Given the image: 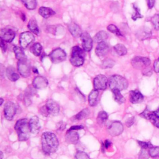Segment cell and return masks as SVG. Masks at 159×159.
<instances>
[{
	"label": "cell",
	"instance_id": "obj_29",
	"mask_svg": "<svg viewBox=\"0 0 159 159\" xmlns=\"http://www.w3.org/2000/svg\"><path fill=\"white\" fill-rule=\"evenodd\" d=\"M42 50V47L39 43H35L30 48V52L35 56H40Z\"/></svg>",
	"mask_w": 159,
	"mask_h": 159
},
{
	"label": "cell",
	"instance_id": "obj_42",
	"mask_svg": "<svg viewBox=\"0 0 159 159\" xmlns=\"http://www.w3.org/2000/svg\"><path fill=\"white\" fill-rule=\"evenodd\" d=\"M150 156L148 150L147 151V149L142 148L139 153V159H148Z\"/></svg>",
	"mask_w": 159,
	"mask_h": 159
},
{
	"label": "cell",
	"instance_id": "obj_15",
	"mask_svg": "<svg viewBox=\"0 0 159 159\" xmlns=\"http://www.w3.org/2000/svg\"><path fill=\"white\" fill-rule=\"evenodd\" d=\"M15 32L9 28L2 29L0 31L1 39L3 40L6 42H11L15 38Z\"/></svg>",
	"mask_w": 159,
	"mask_h": 159
},
{
	"label": "cell",
	"instance_id": "obj_6",
	"mask_svg": "<svg viewBox=\"0 0 159 159\" xmlns=\"http://www.w3.org/2000/svg\"><path fill=\"white\" fill-rule=\"evenodd\" d=\"M132 66L137 69H145L150 65V60L143 57H135L131 61Z\"/></svg>",
	"mask_w": 159,
	"mask_h": 159
},
{
	"label": "cell",
	"instance_id": "obj_46",
	"mask_svg": "<svg viewBox=\"0 0 159 159\" xmlns=\"http://www.w3.org/2000/svg\"><path fill=\"white\" fill-rule=\"evenodd\" d=\"M153 69L156 73H159V58H157L153 63Z\"/></svg>",
	"mask_w": 159,
	"mask_h": 159
},
{
	"label": "cell",
	"instance_id": "obj_55",
	"mask_svg": "<svg viewBox=\"0 0 159 159\" xmlns=\"http://www.w3.org/2000/svg\"><path fill=\"white\" fill-rule=\"evenodd\" d=\"M0 155H1V158H0V159H2V158H3V153H2V152L1 151L0 152Z\"/></svg>",
	"mask_w": 159,
	"mask_h": 159
},
{
	"label": "cell",
	"instance_id": "obj_53",
	"mask_svg": "<svg viewBox=\"0 0 159 159\" xmlns=\"http://www.w3.org/2000/svg\"><path fill=\"white\" fill-rule=\"evenodd\" d=\"M153 113L157 116H158V117H159V107L156 110V111H153Z\"/></svg>",
	"mask_w": 159,
	"mask_h": 159
},
{
	"label": "cell",
	"instance_id": "obj_39",
	"mask_svg": "<svg viewBox=\"0 0 159 159\" xmlns=\"http://www.w3.org/2000/svg\"><path fill=\"white\" fill-rule=\"evenodd\" d=\"M151 22L155 30H159V14H156L151 18Z\"/></svg>",
	"mask_w": 159,
	"mask_h": 159
},
{
	"label": "cell",
	"instance_id": "obj_51",
	"mask_svg": "<svg viewBox=\"0 0 159 159\" xmlns=\"http://www.w3.org/2000/svg\"><path fill=\"white\" fill-rule=\"evenodd\" d=\"M84 128V127L81 125H73V126H71L70 129V130H81V129H83Z\"/></svg>",
	"mask_w": 159,
	"mask_h": 159
},
{
	"label": "cell",
	"instance_id": "obj_14",
	"mask_svg": "<svg viewBox=\"0 0 159 159\" xmlns=\"http://www.w3.org/2000/svg\"><path fill=\"white\" fill-rule=\"evenodd\" d=\"M152 35V32L151 29L145 26L139 28L135 34L137 39L139 40H145L147 39H149Z\"/></svg>",
	"mask_w": 159,
	"mask_h": 159
},
{
	"label": "cell",
	"instance_id": "obj_12",
	"mask_svg": "<svg viewBox=\"0 0 159 159\" xmlns=\"http://www.w3.org/2000/svg\"><path fill=\"white\" fill-rule=\"evenodd\" d=\"M81 40L83 48L86 52H89L93 47V39L88 32H83L81 34Z\"/></svg>",
	"mask_w": 159,
	"mask_h": 159
},
{
	"label": "cell",
	"instance_id": "obj_48",
	"mask_svg": "<svg viewBox=\"0 0 159 159\" xmlns=\"http://www.w3.org/2000/svg\"><path fill=\"white\" fill-rule=\"evenodd\" d=\"M66 127V124L63 122V121H60L57 124V129L59 130H63L65 129Z\"/></svg>",
	"mask_w": 159,
	"mask_h": 159
},
{
	"label": "cell",
	"instance_id": "obj_30",
	"mask_svg": "<svg viewBox=\"0 0 159 159\" xmlns=\"http://www.w3.org/2000/svg\"><path fill=\"white\" fill-rule=\"evenodd\" d=\"M114 51L116 52V53L119 56L125 55H126V53L127 52L126 47L124 45L120 44V43L116 44L114 47Z\"/></svg>",
	"mask_w": 159,
	"mask_h": 159
},
{
	"label": "cell",
	"instance_id": "obj_2",
	"mask_svg": "<svg viewBox=\"0 0 159 159\" xmlns=\"http://www.w3.org/2000/svg\"><path fill=\"white\" fill-rule=\"evenodd\" d=\"M14 129L17 132L18 139L20 141H25L30 137L31 133L29 121L27 119H20L18 120L14 126Z\"/></svg>",
	"mask_w": 159,
	"mask_h": 159
},
{
	"label": "cell",
	"instance_id": "obj_41",
	"mask_svg": "<svg viewBox=\"0 0 159 159\" xmlns=\"http://www.w3.org/2000/svg\"><path fill=\"white\" fill-rule=\"evenodd\" d=\"M76 159H90L88 155L83 151H77L75 154Z\"/></svg>",
	"mask_w": 159,
	"mask_h": 159
},
{
	"label": "cell",
	"instance_id": "obj_43",
	"mask_svg": "<svg viewBox=\"0 0 159 159\" xmlns=\"http://www.w3.org/2000/svg\"><path fill=\"white\" fill-rule=\"evenodd\" d=\"M139 145L143 149H148L150 148L153 147L152 143L150 142H142V141H137Z\"/></svg>",
	"mask_w": 159,
	"mask_h": 159
},
{
	"label": "cell",
	"instance_id": "obj_13",
	"mask_svg": "<svg viewBox=\"0 0 159 159\" xmlns=\"http://www.w3.org/2000/svg\"><path fill=\"white\" fill-rule=\"evenodd\" d=\"M140 116L146 119L150 120L155 127L159 128V117L157 116L153 112H152L146 108L140 114Z\"/></svg>",
	"mask_w": 159,
	"mask_h": 159
},
{
	"label": "cell",
	"instance_id": "obj_21",
	"mask_svg": "<svg viewBox=\"0 0 159 159\" xmlns=\"http://www.w3.org/2000/svg\"><path fill=\"white\" fill-rule=\"evenodd\" d=\"M66 142L70 144H76L79 139V135L74 130H68L65 135Z\"/></svg>",
	"mask_w": 159,
	"mask_h": 159
},
{
	"label": "cell",
	"instance_id": "obj_22",
	"mask_svg": "<svg viewBox=\"0 0 159 159\" xmlns=\"http://www.w3.org/2000/svg\"><path fill=\"white\" fill-rule=\"evenodd\" d=\"M68 30L71 33V34L75 37H80L81 35V29L80 26L76 23L72 22L68 24Z\"/></svg>",
	"mask_w": 159,
	"mask_h": 159
},
{
	"label": "cell",
	"instance_id": "obj_16",
	"mask_svg": "<svg viewBox=\"0 0 159 159\" xmlns=\"http://www.w3.org/2000/svg\"><path fill=\"white\" fill-rule=\"evenodd\" d=\"M109 52V47L107 43H106L105 42H101L98 43L95 49V53L98 57H104L106 55H107Z\"/></svg>",
	"mask_w": 159,
	"mask_h": 159
},
{
	"label": "cell",
	"instance_id": "obj_18",
	"mask_svg": "<svg viewBox=\"0 0 159 159\" xmlns=\"http://www.w3.org/2000/svg\"><path fill=\"white\" fill-rule=\"evenodd\" d=\"M48 80L46 78L42 76H37L34 78L32 81V86L36 89H43L48 85Z\"/></svg>",
	"mask_w": 159,
	"mask_h": 159
},
{
	"label": "cell",
	"instance_id": "obj_5",
	"mask_svg": "<svg viewBox=\"0 0 159 159\" xmlns=\"http://www.w3.org/2000/svg\"><path fill=\"white\" fill-rule=\"evenodd\" d=\"M123 125L119 121H111L107 125V131L112 137L117 136L123 132Z\"/></svg>",
	"mask_w": 159,
	"mask_h": 159
},
{
	"label": "cell",
	"instance_id": "obj_38",
	"mask_svg": "<svg viewBox=\"0 0 159 159\" xmlns=\"http://www.w3.org/2000/svg\"><path fill=\"white\" fill-rule=\"evenodd\" d=\"M107 30L111 32V33L112 34H116V35L117 36H122V34L121 32H120L119 29L114 24H109L107 27Z\"/></svg>",
	"mask_w": 159,
	"mask_h": 159
},
{
	"label": "cell",
	"instance_id": "obj_19",
	"mask_svg": "<svg viewBox=\"0 0 159 159\" xmlns=\"http://www.w3.org/2000/svg\"><path fill=\"white\" fill-rule=\"evenodd\" d=\"M29 125L31 133L37 134L40 130V124L39 117L37 116H32L29 120Z\"/></svg>",
	"mask_w": 159,
	"mask_h": 159
},
{
	"label": "cell",
	"instance_id": "obj_8",
	"mask_svg": "<svg viewBox=\"0 0 159 159\" xmlns=\"http://www.w3.org/2000/svg\"><path fill=\"white\" fill-rule=\"evenodd\" d=\"M17 70L19 74L24 78H27L30 75V63L27 60L18 61Z\"/></svg>",
	"mask_w": 159,
	"mask_h": 159
},
{
	"label": "cell",
	"instance_id": "obj_47",
	"mask_svg": "<svg viewBox=\"0 0 159 159\" xmlns=\"http://www.w3.org/2000/svg\"><path fill=\"white\" fill-rule=\"evenodd\" d=\"M31 98L25 95H24V103L26 106H28L29 105L31 104Z\"/></svg>",
	"mask_w": 159,
	"mask_h": 159
},
{
	"label": "cell",
	"instance_id": "obj_27",
	"mask_svg": "<svg viewBox=\"0 0 159 159\" xmlns=\"http://www.w3.org/2000/svg\"><path fill=\"white\" fill-rule=\"evenodd\" d=\"M27 27L32 33L35 34V35H38L39 34V29L35 19H31L28 22Z\"/></svg>",
	"mask_w": 159,
	"mask_h": 159
},
{
	"label": "cell",
	"instance_id": "obj_40",
	"mask_svg": "<svg viewBox=\"0 0 159 159\" xmlns=\"http://www.w3.org/2000/svg\"><path fill=\"white\" fill-rule=\"evenodd\" d=\"M35 93H36V88H34L33 86H29L25 91V94L24 95L31 98L34 94H35Z\"/></svg>",
	"mask_w": 159,
	"mask_h": 159
},
{
	"label": "cell",
	"instance_id": "obj_34",
	"mask_svg": "<svg viewBox=\"0 0 159 159\" xmlns=\"http://www.w3.org/2000/svg\"><path fill=\"white\" fill-rule=\"evenodd\" d=\"M27 9L29 10L35 9L37 7L36 0H21Z\"/></svg>",
	"mask_w": 159,
	"mask_h": 159
},
{
	"label": "cell",
	"instance_id": "obj_33",
	"mask_svg": "<svg viewBox=\"0 0 159 159\" xmlns=\"http://www.w3.org/2000/svg\"><path fill=\"white\" fill-rule=\"evenodd\" d=\"M112 93L114 94V100L119 104H122L125 102V98L121 94L120 91L119 90H112Z\"/></svg>",
	"mask_w": 159,
	"mask_h": 159
},
{
	"label": "cell",
	"instance_id": "obj_28",
	"mask_svg": "<svg viewBox=\"0 0 159 159\" xmlns=\"http://www.w3.org/2000/svg\"><path fill=\"white\" fill-rule=\"evenodd\" d=\"M108 38V34L106 31L101 30L98 32L94 37V40L95 42L99 43L101 42H104Z\"/></svg>",
	"mask_w": 159,
	"mask_h": 159
},
{
	"label": "cell",
	"instance_id": "obj_20",
	"mask_svg": "<svg viewBox=\"0 0 159 159\" xmlns=\"http://www.w3.org/2000/svg\"><path fill=\"white\" fill-rule=\"evenodd\" d=\"M129 100L133 104L140 103L143 100V94L138 90H132L129 92Z\"/></svg>",
	"mask_w": 159,
	"mask_h": 159
},
{
	"label": "cell",
	"instance_id": "obj_23",
	"mask_svg": "<svg viewBox=\"0 0 159 159\" xmlns=\"http://www.w3.org/2000/svg\"><path fill=\"white\" fill-rule=\"evenodd\" d=\"M6 76L12 81H16L19 79V74L16 71L15 68L12 66H9L6 69Z\"/></svg>",
	"mask_w": 159,
	"mask_h": 159
},
{
	"label": "cell",
	"instance_id": "obj_10",
	"mask_svg": "<svg viewBox=\"0 0 159 159\" xmlns=\"http://www.w3.org/2000/svg\"><path fill=\"white\" fill-rule=\"evenodd\" d=\"M108 83V80L104 75H97L93 80V86L95 89L104 90L106 89Z\"/></svg>",
	"mask_w": 159,
	"mask_h": 159
},
{
	"label": "cell",
	"instance_id": "obj_49",
	"mask_svg": "<svg viewBox=\"0 0 159 159\" xmlns=\"http://www.w3.org/2000/svg\"><path fill=\"white\" fill-rule=\"evenodd\" d=\"M1 48L2 50V52L3 53H4L6 51V48H7V46H6V44L5 43V41H4L3 40L1 39Z\"/></svg>",
	"mask_w": 159,
	"mask_h": 159
},
{
	"label": "cell",
	"instance_id": "obj_45",
	"mask_svg": "<svg viewBox=\"0 0 159 159\" xmlns=\"http://www.w3.org/2000/svg\"><path fill=\"white\" fill-rule=\"evenodd\" d=\"M134 121H135V118L134 117H129L127 119V120L125 121V125H127V127H130L131 125H133V124L134 123Z\"/></svg>",
	"mask_w": 159,
	"mask_h": 159
},
{
	"label": "cell",
	"instance_id": "obj_50",
	"mask_svg": "<svg viewBox=\"0 0 159 159\" xmlns=\"http://www.w3.org/2000/svg\"><path fill=\"white\" fill-rule=\"evenodd\" d=\"M147 6L148 9H152L153 7L155 2V0H147Z\"/></svg>",
	"mask_w": 159,
	"mask_h": 159
},
{
	"label": "cell",
	"instance_id": "obj_26",
	"mask_svg": "<svg viewBox=\"0 0 159 159\" xmlns=\"http://www.w3.org/2000/svg\"><path fill=\"white\" fill-rule=\"evenodd\" d=\"M13 50L15 53L16 58L18 60V61H22V60H27V57L25 55V53L21 47L19 46H15Z\"/></svg>",
	"mask_w": 159,
	"mask_h": 159
},
{
	"label": "cell",
	"instance_id": "obj_35",
	"mask_svg": "<svg viewBox=\"0 0 159 159\" xmlns=\"http://www.w3.org/2000/svg\"><path fill=\"white\" fill-rule=\"evenodd\" d=\"M133 8L134 10V12L133 13L132 16V19L133 20H136L137 19H140V18H142L143 16L141 14L140 12V9L139 8L137 7V6H136L135 4H133Z\"/></svg>",
	"mask_w": 159,
	"mask_h": 159
},
{
	"label": "cell",
	"instance_id": "obj_25",
	"mask_svg": "<svg viewBox=\"0 0 159 159\" xmlns=\"http://www.w3.org/2000/svg\"><path fill=\"white\" fill-rule=\"evenodd\" d=\"M99 95V91L97 89H93L91 91L88 96V102L89 106H94L98 102V98Z\"/></svg>",
	"mask_w": 159,
	"mask_h": 159
},
{
	"label": "cell",
	"instance_id": "obj_4",
	"mask_svg": "<svg viewBox=\"0 0 159 159\" xmlns=\"http://www.w3.org/2000/svg\"><path fill=\"white\" fill-rule=\"evenodd\" d=\"M84 50L81 49L79 46H75L71 49V56L70 58V63L75 66H81L84 61Z\"/></svg>",
	"mask_w": 159,
	"mask_h": 159
},
{
	"label": "cell",
	"instance_id": "obj_44",
	"mask_svg": "<svg viewBox=\"0 0 159 159\" xmlns=\"http://www.w3.org/2000/svg\"><path fill=\"white\" fill-rule=\"evenodd\" d=\"M40 113L43 116H45V117H47L48 115H50L49 114V112L46 107L45 105L42 106L40 108V111H39Z\"/></svg>",
	"mask_w": 159,
	"mask_h": 159
},
{
	"label": "cell",
	"instance_id": "obj_17",
	"mask_svg": "<svg viewBox=\"0 0 159 159\" xmlns=\"http://www.w3.org/2000/svg\"><path fill=\"white\" fill-rule=\"evenodd\" d=\"M49 114L53 116H57L60 112V106L57 102L52 99H49L47 101L45 104Z\"/></svg>",
	"mask_w": 159,
	"mask_h": 159
},
{
	"label": "cell",
	"instance_id": "obj_7",
	"mask_svg": "<svg viewBox=\"0 0 159 159\" xmlns=\"http://www.w3.org/2000/svg\"><path fill=\"white\" fill-rule=\"evenodd\" d=\"M51 61L53 63H58L66 59V54L65 52L60 48L53 50L49 55Z\"/></svg>",
	"mask_w": 159,
	"mask_h": 159
},
{
	"label": "cell",
	"instance_id": "obj_54",
	"mask_svg": "<svg viewBox=\"0 0 159 159\" xmlns=\"http://www.w3.org/2000/svg\"><path fill=\"white\" fill-rule=\"evenodd\" d=\"M32 70H33V72H34V73H38V70H37V69L35 67H33Z\"/></svg>",
	"mask_w": 159,
	"mask_h": 159
},
{
	"label": "cell",
	"instance_id": "obj_24",
	"mask_svg": "<svg viewBox=\"0 0 159 159\" xmlns=\"http://www.w3.org/2000/svg\"><path fill=\"white\" fill-rule=\"evenodd\" d=\"M39 13L42 17L45 19L55 14V12L53 10L47 7H40L39 9Z\"/></svg>",
	"mask_w": 159,
	"mask_h": 159
},
{
	"label": "cell",
	"instance_id": "obj_11",
	"mask_svg": "<svg viewBox=\"0 0 159 159\" xmlns=\"http://www.w3.org/2000/svg\"><path fill=\"white\" fill-rule=\"evenodd\" d=\"M17 108L16 104L11 102L8 101L7 102L4 107V114L6 119L8 120H11L13 119L16 113Z\"/></svg>",
	"mask_w": 159,
	"mask_h": 159
},
{
	"label": "cell",
	"instance_id": "obj_37",
	"mask_svg": "<svg viewBox=\"0 0 159 159\" xmlns=\"http://www.w3.org/2000/svg\"><path fill=\"white\" fill-rule=\"evenodd\" d=\"M150 156L152 158H159V147H152L148 150Z\"/></svg>",
	"mask_w": 159,
	"mask_h": 159
},
{
	"label": "cell",
	"instance_id": "obj_3",
	"mask_svg": "<svg viewBox=\"0 0 159 159\" xmlns=\"http://www.w3.org/2000/svg\"><path fill=\"white\" fill-rule=\"evenodd\" d=\"M109 86L112 91H122L128 87V81L124 77L120 75H114L109 78Z\"/></svg>",
	"mask_w": 159,
	"mask_h": 159
},
{
	"label": "cell",
	"instance_id": "obj_56",
	"mask_svg": "<svg viewBox=\"0 0 159 159\" xmlns=\"http://www.w3.org/2000/svg\"><path fill=\"white\" fill-rule=\"evenodd\" d=\"M0 100H1L0 105H2V103H3V99H2V98H1V99H0Z\"/></svg>",
	"mask_w": 159,
	"mask_h": 159
},
{
	"label": "cell",
	"instance_id": "obj_31",
	"mask_svg": "<svg viewBox=\"0 0 159 159\" xmlns=\"http://www.w3.org/2000/svg\"><path fill=\"white\" fill-rule=\"evenodd\" d=\"M107 118H108V115L106 112H105L104 111H100L98 115L97 122H98V124L102 125L106 122V120H107Z\"/></svg>",
	"mask_w": 159,
	"mask_h": 159
},
{
	"label": "cell",
	"instance_id": "obj_36",
	"mask_svg": "<svg viewBox=\"0 0 159 159\" xmlns=\"http://www.w3.org/2000/svg\"><path fill=\"white\" fill-rule=\"evenodd\" d=\"M115 65V61L111 58H107L103 60L102 66L103 68H111Z\"/></svg>",
	"mask_w": 159,
	"mask_h": 159
},
{
	"label": "cell",
	"instance_id": "obj_1",
	"mask_svg": "<svg viewBox=\"0 0 159 159\" xmlns=\"http://www.w3.org/2000/svg\"><path fill=\"white\" fill-rule=\"evenodd\" d=\"M41 143L42 150L47 155L55 153L57 150L59 144L56 135L50 132H45L42 134Z\"/></svg>",
	"mask_w": 159,
	"mask_h": 159
},
{
	"label": "cell",
	"instance_id": "obj_9",
	"mask_svg": "<svg viewBox=\"0 0 159 159\" xmlns=\"http://www.w3.org/2000/svg\"><path fill=\"white\" fill-rule=\"evenodd\" d=\"M35 39L34 35L30 32H24L19 37V43L22 48H27Z\"/></svg>",
	"mask_w": 159,
	"mask_h": 159
},
{
	"label": "cell",
	"instance_id": "obj_52",
	"mask_svg": "<svg viewBox=\"0 0 159 159\" xmlns=\"http://www.w3.org/2000/svg\"><path fill=\"white\" fill-rule=\"evenodd\" d=\"M111 145V142L108 140H106L105 142H104V147L106 148H108L109 147H110V145Z\"/></svg>",
	"mask_w": 159,
	"mask_h": 159
},
{
	"label": "cell",
	"instance_id": "obj_32",
	"mask_svg": "<svg viewBox=\"0 0 159 159\" xmlns=\"http://www.w3.org/2000/svg\"><path fill=\"white\" fill-rule=\"evenodd\" d=\"M89 114V111L88 108L83 109L81 110L80 112H78L76 116H75L73 117L75 120H82L83 119L86 118Z\"/></svg>",
	"mask_w": 159,
	"mask_h": 159
}]
</instances>
